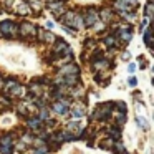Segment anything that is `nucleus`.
I'll use <instances>...</instances> for the list:
<instances>
[{"instance_id":"nucleus-1","label":"nucleus","mask_w":154,"mask_h":154,"mask_svg":"<svg viewBox=\"0 0 154 154\" xmlns=\"http://www.w3.org/2000/svg\"><path fill=\"white\" fill-rule=\"evenodd\" d=\"M15 30H17V25L8 22V20H4L0 23V33L5 35V37H12L15 33Z\"/></svg>"},{"instance_id":"nucleus-2","label":"nucleus","mask_w":154,"mask_h":154,"mask_svg":"<svg viewBox=\"0 0 154 154\" xmlns=\"http://www.w3.org/2000/svg\"><path fill=\"white\" fill-rule=\"evenodd\" d=\"M109 108H113V103H104L103 106H100L96 109V119H101V121H104L108 116H109V113H111V109Z\"/></svg>"},{"instance_id":"nucleus-3","label":"nucleus","mask_w":154,"mask_h":154,"mask_svg":"<svg viewBox=\"0 0 154 154\" xmlns=\"http://www.w3.org/2000/svg\"><path fill=\"white\" fill-rule=\"evenodd\" d=\"M98 12L94 10V8H90V10L86 12V15H85V25L86 27H93L94 23L98 22Z\"/></svg>"},{"instance_id":"nucleus-4","label":"nucleus","mask_w":154,"mask_h":154,"mask_svg":"<svg viewBox=\"0 0 154 154\" xmlns=\"http://www.w3.org/2000/svg\"><path fill=\"white\" fill-rule=\"evenodd\" d=\"M35 27L30 23V22H23V23L20 25V33L22 37H30V35H35Z\"/></svg>"},{"instance_id":"nucleus-5","label":"nucleus","mask_w":154,"mask_h":154,"mask_svg":"<svg viewBox=\"0 0 154 154\" xmlns=\"http://www.w3.org/2000/svg\"><path fill=\"white\" fill-rule=\"evenodd\" d=\"M48 8L51 12H55L57 15H61V12H63V2L61 0H51V2H48Z\"/></svg>"},{"instance_id":"nucleus-6","label":"nucleus","mask_w":154,"mask_h":154,"mask_svg":"<svg viewBox=\"0 0 154 154\" xmlns=\"http://www.w3.org/2000/svg\"><path fill=\"white\" fill-rule=\"evenodd\" d=\"M60 75H63V76H70V75H78V66L75 63L71 65H66V66H63L60 70Z\"/></svg>"},{"instance_id":"nucleus-7","label":"nucleus","mask_w":154,"mask_h":154,"mask_svg":"<svg viewBox=\"0 0 154 154\" xmlns=\"http://www.w3.org/2000/svg\"><path fill=\"white\" fill-rule=\"evenodd\" d=\"M53 109H55V113H58V114H66L68 101H57V103L53 104Z\"/></svg>"},{"instance_id":"nucleus-8","label":"nucleus","mask_w":154,"mask_h":154,"mask_svg":"<svg viewBox=\"0 0 154 154\" xmlns=\"http://www.w3.org/2000/svg\"><path fill=\"white\" fill-rule=\"evenodd\" d=\"M114 8H118V10H121V12H124V14H126V10H131V8H133V5L131 4H126V2H121V0H116V2H114Z\"/></svg>"},{"instance_id":"nucleus-9","label":"nucleus","mask_w":154,"mask_h":154,"mask_svg":"<svg viewBox=\"0 0 154 154\" xmlns=\"http://www.w3.org/2000/svg\"><path fill=\"white\" fill-rule=\"evenodd\" d=\"M85 104H78V106H73V109H71V114H73V118H81L85 116Z\"/></svg>"},{"instance_id":"nucleus-10","label":"nucleus","mask_w":154,"mask_h":154,"mask_svg":"<svg viewBox=\"0 0 154 154\" xmlns=\"http://www.w3.org/2000/svg\"><path fill=\"white\" fill-rule=\"evenodd\" d=\"M144 15H146L147 20H151L154 15V7H152V2H147L146 4V8H144Z\"/></svg>"},{"instance_id":"nucleus-11","label":"nucleus","mask_w":154,"mask_h":154,"mask_svg":"<svg viewBox=\"0 0 154 154\" xmlns=\"http://www.w3.org/2000/svg\"><path fill=\"white\" fill-rule=\"evenodd\" d=\"M40 126H42L40 118H32V119L28 121V128H30V129H40Z\"/></svg>"},{"instance_id":"nucleus-12","label":"nucleus","mask_w":154,"mask_h":154,"mask_svg":"<svg viewBox=\"0 0 154 154\" xmlns=\"http://www.w3.org/2000/svg\"><path fill=\"white\" fill-rule=\"evenodd\" d=\"M101 17H103V20H111V18H113V12L109 10V8H104L103 12H101Z\"/></svg>"},{"instance_id":"nucleus-13","label":"nucleus","mask_w":154,"mask_h":154,"mask_svg":"<svg viewBox=\"0 0 154 154\" xmlns=\"http://www.w3.org/2000/svg\"><path fill=\"white\" fill-rule=\"evenodd\" d=\"M17 12H18V14H27V12H28L27 4H25V2H18V4H17Z\"/></svg>"},{"instance_id":"nucleus-14","label":"nucleus","mask_w":154,"mask_h":154,"mask_svg":"<svg viewBox=\"0 0 154 154\" xmlns=\"http://www.w3.org/2000/svg\"><path fill=\"white\" fill-rule=\"evenodd\" d=\"M43 40L48 42V43H51V42H57V37H55L53 33H50V32H45V33H43Z\"/></svg>"},{"instance_id":"nucleus-15","label":"nucleus","mask_w":154,"mask_h":154,"mask_svg":"<svg viewBox=\"0 0 154 154\" xmlns=\"http://www.w3.org/2000/svg\"><path fill=\"white\" fill-rule=\"evenodd\" d=\"M0 146H12V137L10 136H2L0 137Z\"/></svg>"},{"instance_id":"nucleus-16","label":"nucleus","mask_w":154,"mask_h":154,"mask_svg":"<svg viewBox=\"0 0 154 154\" xmlns=\"http://www.w3.org/2000/svg\"><path fill=\"white\" fill-rule=\"evenodd\" d=\"M80 129V123L78 121H73V123L68 124V133H71V131H78Z\"/></svg>"},{"instance_id":"nucleus-17","label":"nucleus","mask_w":154,"mask_h":154,"mask_svg":"<svg viewBox=\"0 0 154 154\" xmlns=\"http://www.w3.org/2000/svg\"><path fill=\"white\" fill-rule=\"evenodd\" d=\"M14 147L12 146H0V154H12Z\"/></svg>"},{"instance_id":"nucleus-18","label":"nucleus","mask_w":154,"mask_h":154,"mask_svg":"<svg viewBox=\"0 0 154 154\" xmlns=\"http://www.w3.org/2000/svg\"><path fill=\"white\" fill-rule=\"evenodd\" d=\"M136 121H137V126H139V128H143V129H147V124H146V119H144V118H139V116H137Z\"/></svg>"},{"instance_id":"nucleus-19","label":"nucleus","mask_w":154,"mask_h":154,"mask_svg":"<svg viewBox=\"0 0 154 154\" xmlns=\"http://www.w3.org/2000/svg\"><path fill=\"white\" fill-rule=\"evenodd\" d=\"M47 152H48V147L47 146H42V147L33 149V154H47Z\"/></svg>"},{"instance_id":"nucleus-20","label":"nucleus","mask_w":154,"mask_h":154,"mask_svg":"<svg viewBox=\"0 0 154 154\" xmlns=\"http://www.w3.org/2000/svg\"><path fill=\"white\" fill-rule=\"evenodd\" d=\"M116 118H118V124H123L124 121H126V116H124V113H116Z\"/></svg>"},{"instance_id":"nucleus-21","label":"nucleus","mask_w":154,"mask_h":154,"mask_svg":"<svg viewBox=\"0 0 154 154\" xmlns=\"http://www.w3.org/2000/svg\"><path fill=\"white\" fill-rule=\"evenodd\" d=\"M48 118H50V111H47L43 108V109H42V113H40V119H48Z\"/></svg>"},{"instance_id":"nucleus-22","label":"nucleus","mask_w":154,"mask_h":154,"mask_svg":"<svg viewBox=\"0 0 154 154\" xmlns=\"http://www.w3.org/2000/svg\"><path fill=\"white\" fill-rule=\"evenodd\" d=\"M134 17H136V15H134L133 12H131V14H123V18H124V20H134Z\"/></svg>"},{"instance_id":"nucleus-23","label":"nucleus","mask_w":154,"mask_h":154,"mask_svg":"<svg viewBox=\"0 0 154 154\" xmlns=\"http://www.w3.org/2000/svg\"><path fill=\"white\" fill-rule=\"evenodd\" d=\"M104 43H106L108 47H113L114 45V37H108L106 40H104Z\"/></svg>"},{"instance_id":"nucleus-24","label":"nucleus","mask_w":154,"mask_h":154,"mask_svg":"<svg viewBox=\"0 0 154 154\" xmlns=\"http://www.w3.org/2000/svg\"><path fill=\"white\" fill-rule=\"evenodd\" d=\"M128 85H129V86H136V85H137L136 78H129V81H128Z\"/></svg>"},{"instance_id":"nucleus-25","label":"nucleus","mask_w":154,"mask_h":154,"mask_svg":"<svg viewBox=\"0 0 154 154\" xmlns=\"http://www.w3.org/2000/svg\"><path fill=\"white\" fill-rule=\"evenodd\" d=\"M128 71H129V73H134V71H136V65L131 63V65H129V70H128Z\"/></svg>"}]
</instances>
